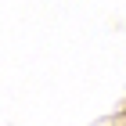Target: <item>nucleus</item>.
Returning a JSON list of instances; mask_svg holds the SVG:
<instances>
[]
</instances>
